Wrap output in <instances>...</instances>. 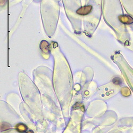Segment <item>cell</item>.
I'll use <instances>...</instances> for the list:
<instances>
[{"label":"cell","mask_w":133,"mask_h":133,"mask_svg":"<svg viewBox=\"0 0 133 133\" xmlns=\"http://www.w3.org/2000/svg\"><path fill=\"white\" fill-rule=\"evenodd\" d=\"M92 11V6L91 5H86L82 6L77 10V14L82 16H85L89 14Z\"/></svg>","instance_id":"obj_2"},{"label":"cell","mask_w":133,"mask_h":133,"mask_svg":"<svg viewBox=\"0 0 133 133\" xmlns=\"http://www.w3.org/2000/svg\"><path fill=\"white\" fill-rule=\"evenodd\" d=\"M117 90L118 89L113 86H104L99 89L98 95L102 98H107L116 94L118 92Z\"/></svg>","instance_id":"obj_1"}]
</instances>
